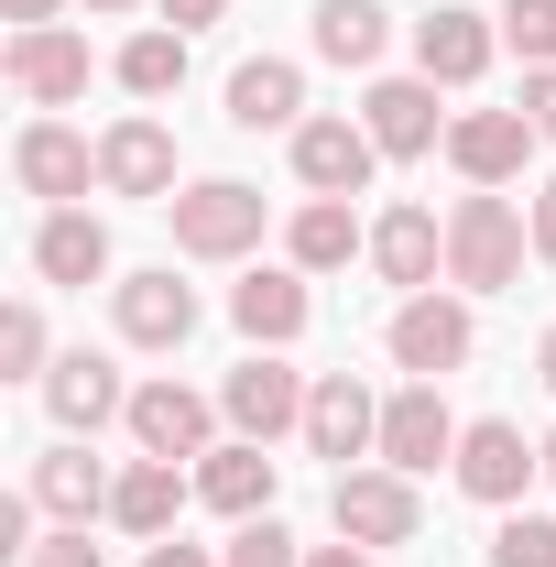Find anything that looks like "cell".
I'll list each match as a JSON object with an SVG mask.
<instances>
[{"label":"cell","mask_w":556,"mask_h":567,"mask_svg":"<svg viewBox=\"0 0 556 567\" xmlns=\"http://www.w3.org/2000/svg\"><path fill=\"white\" fill-rule=\"evenodd\" d=\"M524 251H535V218L513 208L502 186H470V197L447 208V284H459V295L524 284Z\"/></svg>","instance_id":"6da1fadb"},{"label":"cell","mask_w":556,"mask_h":567,"mask_svg":"<svg viewBox=\"0 0 556 567\" xmlns=\"http://www.w3.org/2000/svg\"><path fill=\"white\" fill-rule=\"evenodd\" d=\"M382 350H393V371H404V382H447L459 360L481 350V317H470L459 295H436V284H425V295H404V306H393Z\"/></svg>","instance_id":"7a4b0ae2"},{"label":"cell","mask_w":556,"mask_h":567,"mask_svg":"<svg viewBox=\"0 0 556 567\" xmlns=\"http://www.w3.org/2000/svg\"><path fill=\"white\" fill-rule=\"evenodd\" d=\"M175 208V251L186 262H240L251 240H262V186H240V175H208V186H186V197H164Z\"/></svg>","instance_id":"3957f363"},{"label":"cell","mask_w":556,"mask_h":567,"mask_svg":"<svg viewBox=\"0 0 556 567\" xmlns=\"http://www.w3.org/2000/svg\"><path fill=\"white\" fill-rule=\"evenodd\" d=\"M317 458H339V470H360V458H382V404H371V382L360 371H317V393H306V425H295Z\"/></svg>","instance_id":"277c9868"},{"label":"cell","mask_w":556,"mask_h":567,"mask_svg":"<svg viewBox=\"0 0 556 567\" xmlns=\"http://www.w3.org/2000/svg\"><path fill=\"white\" fill-rule=\"evenodd\" d=\"M306 393H317V382L284 371V350H251L229 382H218V415H229V436H262V447H274L284 425H306Z\"/></svg>","instance_id":"5b68a950"},{"label":"cell","mask_w":556,"mask_h":567,"mask_svg":"<svg viewBox=\"0 0 556 567\" xmlns=\"http://www.w3.org/2000/svg\"><path fill=\"white\" fill-rule=\"evenodd\" d=\"M328 513H339L349 546H415V524H425V502H415L404 470H339Z\"/></svg>","instance_id":"8992f818"},{"label":"cell","mask_w":556,"mask_h":567,"mask_svg":"<svg viewBox=\"0 0 556 567\" xmlns=\"http://www.w3.org/2000/svg\"><path fill=\"white\" fill-rule=\"evenodd\" d=\"M11 175H22V197H44V208H76V197L99 186V142L66 132V121H22V142H11Z\"/></svg>","instance_id":"52a82bcc"},{"label":"cell","mask_w":556,"mask_h":567,"mask_svg":"<svg viewBox=\"0 0 556 567\" xmlns=\"http://www.w3.org/2000/svg\"><path fill=\"white\" fill-rule=\"evenodd\" d=\"M360 132L382 142V164H415L447 142V110H436V76H371V99H360Z\"/></svg>","instance_id":"ba28073f"},{"label":"cell","mask_w":556,"mask_h":567,"mask_svg":"<svg viewBox=\"0 0 556 567\" xmlns=\"http://www.w3.org/2000/svg\"><path fill=\"white\" fill-rule=\"evenodd\" d=\"M447 470H459V492H470V502H491V513H513V502H524V481L546 470V447H524V425L481 415L470 436H459V458H447Z\"/></svg>","instance_id":"9c48e42d"},{"label":"cell","mask_w":556,"mask_h":567,"mask_svg":"<svg viewBox=\"0 0 556 567\" xmlns=\"http://www.w3.org/2000/svg\"><path fill=\"white\" fill-rule=\"evenodd\" d=\"M121 425H132L142 458H208V447H218V404H208V393H186V382H142Z\"/></svg>","instance_id":"30bf717a"},{"label":"cell","mask_w":556,"mask_h":567,"mask_svg":"<svg viewBox=\"0 0 556 567\" xmlns=\"http://www.w3.org/2000/svg\"><path fill=\"white\" fill-rule=\"evenodd\" d=\"M0 66H11V87H22L33 110H66V99H87V33H66V22H22Z\"/></svg>","instance_id":"8fae6325"},{"label":"cell","mask_w":556,"mask_h":567,"mask_svg":"<svg viewBox=\"0 0 556 567\" xmlns=\"http://www.w3.org/2000/svg\"><path fill=\"white\" fill-rule=\"evenodd\" d=\"M306 317H317V295H306L295 262H262V274L229 284V328H240L251 350H295V339H306Z\"/></svg>","instance_id":"7c38bea8"},{"label":"cell","mask_w":556,"mask_h":567,"mask_svg":"<svg viewBox=\"0 0 556 567\" xmlns=\"http://www.w3.org/2000/svg\"><path fill=\"white\" fill-rule=\"evenodd\" d=\"M459 436H470V425L447 415V393H436V382H404V393L382 404V470L415 481V470H436V458H459Z\"/></svg>","instance_id":"4fadbf2b"},{"label":"cell","mask_w":556,"mask_h":567,"mask_svg":"<svg viewBox=\"0 0 556 567\" xmlns=\"http://www.w3.org/2000/svg\"><path fill=\"white\" fill-rule=\"evenodd\" d=\"M491 55H502V22L491 11H425L415 22V76H436V87H481L491 76Z\"/></svg>","instance_id":"5bb4252c"},{"label":"cell","mask_w":556,"mask_h":567,"mask_svg":"<svg viewBox=\"0 0 556 567\" xmlns=\"http://www.w3.org/2000/svg\"><path fill=\"white\" fill-rule=\"evenodd\" d=\"M110 317H121L132 350H186L197 339V284H175V262L164 274H132V284H110Z\"/></svg>","instance_id":"9a60e30c"},{"label":"cell","mask_w":556,"mask_h":567,"mask_svg":"<svg viewBox=\"0 0 556 567\" xmlns=\"http://www.w3.org/2000/svg\"><path fill=\"white\" fill-rule=\"evenodd\" d=\"M186 502H197V470H186V458H132V470L110 481V524L142 535V546H164Z\"/></svg>","instance_id":"2e32d148"},{"label":"cell","mask_w":556,"mask_h":567,"mask_svg":"<svg viewBox=\"0 0 556 567\" xmlns=\"http://www.w3.org/2000/svg\"><path fill=\"white\" fill-rule=\"evenodd\" d=\"M371 164H382V142L360 132V121H306V132H295V186H306V197H360Z\"/></svg>","instance_id":"e0dca14e"},{"label":"cell","mask_w":556,"mask_h":567,"mask_svg":"<svg viewBox=\"0 0 556 567\" xmlns=\"http://www.w3.org/2000/svg\"><path fill=\"white\" fill-rule=\"evenodd\" d=\"M524 153H535V121H524V110H459V121H447V164H459L470 186H513Z\"/></svg>","instance_id":"ac0fdd59"},{"label":"cell","mask_w":556,"mask_h":567,"mask_svg":"<svg viewBox=\"0 0 556 567\" xmlns=\"http://www.w3.org/2000/svg\"><path fill=\"white\" fill-rule=\"evenodd\" d=\"M99 186H110V197H175V132H164V121H110V132H99Z\"/></svg>","instance_id":"d6986e66"},{"label":"cell","mask_w":556,"mask_h":567,"mask_svg":"<svg viewBox=\"0 0 556 567\" xmlns=\"http://www.w3.org/2000/svg\"><path fill=\"white\" fill-rule=\"evenodd\" d=\"M44 415L66 425V436H99L110 415H132V393H121V371L99 350H66L55 371H44Z\"/></svg>","instance_id":"ffe728a7"},{"label":"cell","mask_w":556,"mask_h":567,"mask_svg":"<svg viewBox=\"0 0 556 567\" xmlns=\"http://www.w3.org/2000/svg\"><path fill=\"white\" fill-rule=\"evenodd\" d=\"M371 274L404 284V295H425V284L447 274V218H425V208H382V218H371Z\"/></svg>","instance_id":"44dd1931"},{"label":"cell","mask_w":556,"mask_h":567,"mask_svg":"<svg viewBox=\"0 0 556 567\" xmlns=\"http://www.w3.org/2000/svg\"><path fill=\"white\" fill-rule=\"evenodd\" d=\"M197 502H208V513H229V524L274 513V458H262V436H218L208 458H197Z\"/></svg>","instance_id":"7402d4cb"},{"label":"cell","mask_w":556,"mask_h":567,"mask_svg":"<svg viewBox=\"0 0 556 567\" xmlns=\"http://www.w3.org/2000/svg\"><path fill=\"white\" fill-rule=\"evenodd\" d=\"M33 274L87 295V284L110 274V229H99L87 208H44V229H33Z\"/></svg>","instance_id":"603a6c76"},{"label":"cell","mask_w":556,"mask_h":567,"mask_svg":"<svg viewBox=\"0 0 556 567\" xmlns=\"http://www.w3.org/2000/svg\"><path fill=\"white\" fill-rule=\"evenodd\" d=\"M349 251H371V229L349 218V197H306V208L284 218V262L295 274H339Z\"/></svg>","instance_id":"cb8c5ba5"},{"label":"cell","mask_w":556,"mask_h":567,"mask_svg":"<svg viewBox=\"0 0 556 567\" xmlns=\"http://www.w3.org/2000/svg\"><path fill=\"white\" fill-rule=\"evenodd\" d=\"M229 121L240 132H306V76L284 66V55H251V66L229 76Z\"/></svg>","instance_id":"d4e9b609"},{"label":"cell","mask_w":556,"mask_h":567,"mask_svg":"<svg viewBox=\"0 0 556 567\" xmlns=\"http://www.w3.org/2000/svg\"><path fill=\"white\" fill-rule=\"evenodd\" d=\"M33 502H44L55 524H87V513H110V470L87 458V436H66V447H44V458H33Z\"/></svg>","instance_id":"484cf974"},{"label":"cell","mask_w":556,"mask_h":567,"mask_svg":"<svg viewBox=\"0 0 556 567\" xmlns=\"http://www.w3.org/2000/svg\"><path fill=\"white\" fill-rule=\"evenodd\" d=\"M306 44H317L328 66H382L393 11H382V0H317V11H306Z\"/></svg>","instance_id":"4316f807"},{"label":"cell","mask_w":556,"mask_h":567,"mask_svg":"<svg viewBox=\"0 0 556 567\" xmlns=\"http://www.w3.org/2000/svg\"><path fill=\"white\" fill-rule=\"evenodd\" d=\"M121 87H132V99H175V87H186V33L142 22L132 44H121Z\"/></svg>","instance_id":"83f0119b"},{"label":"cell","mask_w":556,"mask_h":567,"mask_svg":"<svg viewBox=\"0 0 556 567\" xmlns=\"http://www.w3.org/2000/svg\"><path fill=\"white\" fill-rule=\"evenodd\" d=\"M491 22H502V44L524 55V76H535V66H556V0H502Z\"/></svg>","instance_id":"f1b7e54d"},{"label":"cell","mask_w":556,"mask_h":567,"mask_svg":"<svg viewBox=\"0 0 556 567\" xmlns=\"http://www.w3.org/2000/svg\"><path fill=\"white\" fill-rule=\"evenodd\" d=\"M491 567H556V513H502V535H491Z\"/></svg>","instance_id":"f546056e"},{"label":"cell","mask_w":556,"mask_h":567,"mask_svg":"<svg viewBox=\"0 0 556 567\" xmlns=\"http://www.w3.org/2000/svg\"><path fill=\"white\" fill-rule=\"evenodd\" d=\"M218 567H306V546H295V535H284L274 513H251V524H240V535H229V546H218Z\"/></svg>","instance_id":"4dcf8cb0"},{"label":"cell","mask_w":556,"mask_h":567,"mask_svg":"<svg viewBox=\"0 0 556 567\" xmlns=\"http://www.w3.org/2000/svg\"><path fill=\"white\" fill-rule=\"evenodd\" d=\"M0 371H11V382L55 371V360H44V306H0Z\"/></svg>","instance_id":"1f68e13d"},{"label":"cell","mask_w":556,"mask_h":567,"mask_svg":"<svg viewBox=\"0 0 556 567\" xmlns=\"http://www.w3.org/2000/svg\"><path fill=\"white\" fill-rule=\"evenodd\" d=\"M22 567H99V546H87V524H55V535H44Z\"/></svg>","instance_id":"d6a6232c"},{"label":"cell","mask_w":556,"mask_h":567,"mask_svg":"<svg viewBox=\"0 0 556 567\" xmlns=\"http://www.w3.org/2000/svg\"><path fill=\"white\" fill-rule=\"evenodd\" d=\"M524 121H535V142H556V66L524 76Z\"/></svg>","instance_id":"836d02e7"},{"label":"cell","mask_w":556,"mask_h":567,"mask_svg":"<svg viewBox=\"0 0 556 567\" xmlns=\"http://www.w3.org/2000/svg\"><path fill=\"white\" fill-rule=\"evenodd\" d=\"M524 218H535V262H556V175L535 186V208H524Z\"/></svg>","instance_id":"e575fe53"},{"label":"cell","mask_w":556,"mask_h":567,"mask_svg":"<svg viewBox=\"0 0 556 567\" xmlns=\"http://www.w3.org/2000/svg\"><path fill=\"white\" fill-rule=\"evenodd\" d=\"M218 11H229V0H164V22H175V33H208Z\"/></svg>","instance_id":"d590c367"},{"label":"cell","mask_w":556,"mask_h":567,"mask_svg":"<svg viewBox=\"0 0 556 567\" xmlns=\"http://www.w3.org/2000/svg\"><path fill=\"white\" fill-rule=\"evenodd\" d=\"M142 567H218L208 546H175V535H164V546H142Z\"/></svg>","instance_id":"8d00e7d4"},{"label":"cell","mask_w":556,"mask_h":567,"mask_svg":"<svg viewBox=\"0 0 556 567\" xmlns=\"http://www.w3.org/2000/svg\"><path fill=\"white\" fill-rule=\"evenodd\" d=\"M306 567H371V546H349V535H339V546H306Z\"/></svg>","instance_id":"74e56055"},{"label":"cell","mask_w":556,"mask_h":567,"mask_svg":"<svg viewBox=\"0 0 556 567\" xmlns=\"http://www.w3.org/2000/svg\"><path fill=\"white\" fill-rule=\"evenodd\" d=\"M0 11H11V33H22V22H55V0H0Z\"/></svg>","instance_id":"f35d334b"},{"label":"cell","mask_w":556,"mask_h":567,"mask_svg":"<svg viewBox=\"0 0 556 567\" xmlns=\"http://www.w3.org/2000/svg\"><path fill=\"white\" fill-rule=\"evenodd\" d=\"M535 371H546V393H556V328H546V339H535Z\"/></svg>","instance_id":"ab89813d"},{"label":"cell","mask_w":556,"mask_h":567,"mask_svg":"<svg viewBox=\"0 0 556 567\" xmlns=\"http://www.w3.org/2000/svg\"><path fill=\"white\" fill-rule=\"evenodd\" d=\"M87 11H99V22H121V11H142V0H87Z\"/></svg>","instance_id":"60d3db41"},{"label":"cell","mask_w":556,"mask_h":567,"mask_svg":"<svg viewBox=\"0 0 556 567\" xmlns=\"http://www.w3.org/2000/svg\"><path fill=\"white\" fill-rule=\"evenodd\" d=\"M546 481H556V436H546Z\"/></svg>","instance_id":"b9f144b4"}]
</instances>
